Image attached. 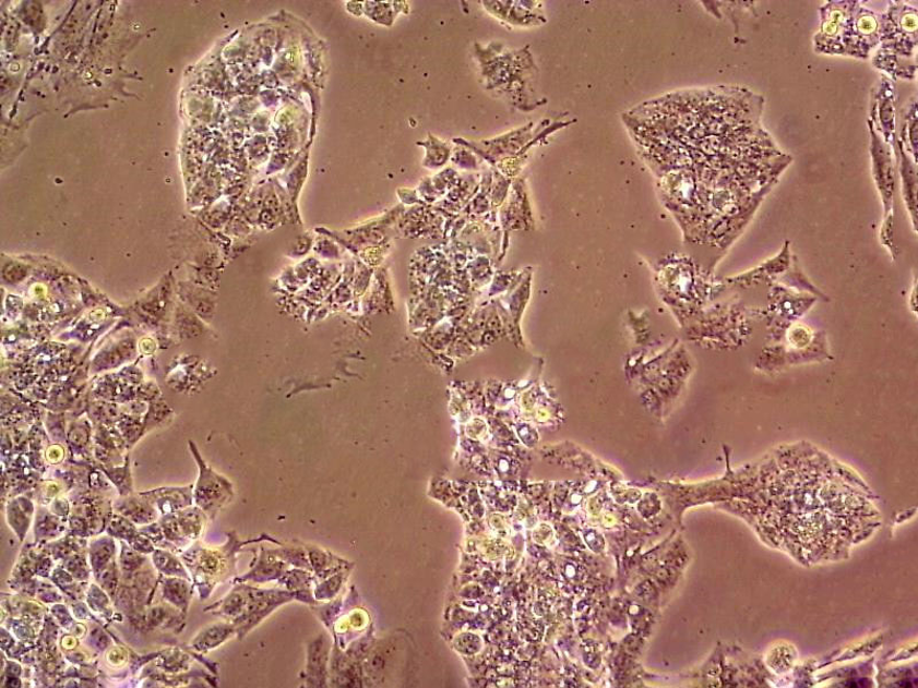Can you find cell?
<instances>
[{"label":"cell","mask_w":918,"mask_h":688,"mask_svg":"<svg viewBox=\"0 0 918 688\" xmlns=\"http://www.w3.org/2000/svg\"><path fill=\"white\" fill-rule=\"evenodd\" d=\"M917 14L904 2H889L880 14V49L872 64L892 82L916 77Z\"/></svg>","instance_id":"6da1fadb"},{"label":"cell","mask_w":918,"mask_h":688,"mask_svg":"<svg viewBox=\"0 0 918 688\" xmlns=\"http://www.w3.org/2000/svg\"><path fill=\"white\" fill-rule=\"evenodd\" d=\"M860 2L833 0L820 7L821 25L814 36L820 55L857 57L856 13Z\"/></svg>","instance_id":"7a4b0ae2"},{"label":"cell","mask_w":918,"mask_h":688,"mask_svg":"<svg viewBox=\"0 0 918 688\" xmlns=\"http://www.w3.org/2000/svg\"><path fill=\"white\" fill-rule=\"evenodd\" d=\"M868 128L872 176H874V181L884 207L881 241L892 258L895 259L897 258L898 250L894 243V191L895 181H897V176H895L897 169H895V161L893 159L894 150L883 142L869 122Z\"/></svg>","instance_id":"3957f363"},{"label":"cell","mask_w":918,"mask_h":688,"mask_svg":"<svg viewBox=\"0 0 918 688\" xmlns=\"http://www.w3.org/2000/svg\"><path fill=\"white\" fill-rule=\"evenodd\" d=\"M819 299L809 293L796 292L789 287L773 282L771 285L770 309L752 310L753 317L767 321L771 338L777 342L782 340L786 329L801 316L810 312Z\"/></svg>","instance_id":"277c9868"},{"label":"cell","mask_w":918,"mask_h":688,"mask_svg":"<svg viewBox=\"0 0 918 688\" xmlns=\"http://www.w3.org/2000/svg\"><path fill=\"white\" fill-rule=\"evenodd\" d=\"M833 360L825 335L808 349H795L786 345L773 346L761 351L755 369L764 373H777L786 367Z\"/></svg>","instance_id":"5b68a950"},{"label":"cell","mask_w":918,"mask_h":688,"mask_svg":"<svg viewBox=\"0 0 918 688\" xmlns=\"http://www.w3.org/2000/svg\"><path fill=\"white\" fill-rule=\"evenodd\" d=\"M868 122L883 142L893 148L897 144V119H895V90L893 82L885 75L871 90Z\"/></svg>","instance_id":"8992f818"},{"label":"cell","mask_w":918,"mask_h":688,"mask_svg":"<svg viewBox=\"0 0 918 688\" xmlns=\"http://www.w3.org/2000/svg\"><path fill=\"white\" fill-rule=\"evenodd\" d=\"M794 257V256H792ZM792 264L790 254V242L787 241L783 250L773 258L764 262L746 274L734 276L725 279V283L750 287L761 281H777L782 275H785Z\"/></svg>","instance_id":"52a82bcc"},{"label":"cell","mask_w":918,"mask_h":688,"mask_svg":"<svg viewBox=\"0 0 918 688\" xmlns=\"http://www.w3.org/2000/svg\"><path fill=\"white\" fill-rule=\"evenodd\" d=\"M895 169L898 170L903 196L908 214L911 218L914 231L917 229V165L908 157L904 149L895 144L894 147Z\"/></svg>","instance_id":"ba28073f"},{"label":"cell","mask_w":918,"mask_h":688,"mask_svg":"<svg viewBox=\"0 0 918 688\" xmlns=\"http://www.w3.org/2000/svg\"><path fill=\"white\" fill-rule=\"evenodd\" d=\"M917 98L913 97L903 108L897 144L917 165Z\"/></svg>","instance_id":"9c48e42d"},{"label":"cell","mask_w":918,"mask_h":688,"mask_svg":"<svg viewBox=\"0 0 918 688\" xmlns=\"http://www.w3.org/2000/svg\"><path fill=\"white\" fill-rule=\"evenodd\" d=\"M192 452L200 466V478L195 491V502L201 508H204L207 512L212 514V510H215V505L217 503L216 499L219 497V491L217 490L218 480L213 472L207 471L205 462L200 460L198 456L199 454H196L193 448Z\"/></svg>","instance_id":"30bf717a"}]
</instances>
